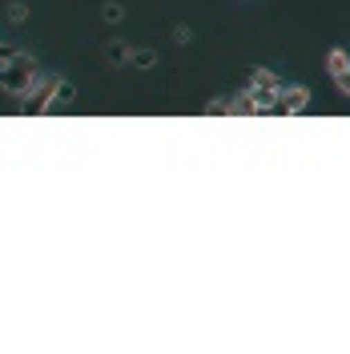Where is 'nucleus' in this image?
<instances>
[{
    "mask_svg": "<svg viewBox=\"0 0 350 354\" xmlns=\"http://www.w3.org/2000/svg\"><path fill=\"white\" fill-rule=\"evenodd\" d=\"M44 73L37 65V57H28V53H17L12 61H4L0 65V93H8V97H28V88L41 81Z\"/></svg>",
    "mask_w": 350,
    "mask_h": 354,
    "instance_id": "1",
    "label": "nucleus"
},
{
    "mask_svg": "<svg viewBox=\"0 0 350 354\" xmlns=\"http://www.w3.org/2000/svg\"><path fill=\"white\" fill-rule=\"evenodd\" d=\"M250 93L258 97L262 113H278V93H282V81H278L270 68H254V73H250Z\"/></svg>",
    "mask_w": 350,
    "mask_h": 354,
    "instance_id": "2",
    "label": "nucleus"
},
{
    "mask_svg": "<svg viewBox=\"0 0 350 354\" xmlns=\"http://www.w3.org/2000/svg\"><path fill=\"white\" fill-rule=\"evenodd\" d=\"M57 81H61V77H41L37 85L28 88V97H24L21 109L28 113V117H41V113H48V101H53V93H57Z\"/></svg>",
    "mask_w": 350,
    "mask_h": 354,
    "instance_id": "3",
    "label": "nucleus"
},
{
    "mask_svg": "<svg viewBox=\"0 0 350 354\" xmlns=\"http://www.w3.org/2000/svg\"><path fill=\"white\" fill-rule=\"evenodd\" d=\"M310 88L306 85H282V93H278V113H286V117H298V113L310 109Z\"/></svg>",
    "mask_w": 350,
    "mask_h": 354,
    "instance_id": "4",
    "label": "nucleus"
},
{
    "mask_svg": "<svg viewBox=\"0 0 350 354\" xmlns=\"http://www.w3.org/2000/svg\"><path fill=\"white\" fill-rule=\"evenodd\" d=\"M73 101H77V85L61 77V81H57V93H53V101H48V113H65Z\"/></svg>",
    "mask_w": 350,
    "mask_h": 354,
    "instance_id": "5",
    "label": "nucleus"
},
{
    "mask_svg": "<svg viewBox=\"0 0 350 354\" xmlns=\"http://www.w3.org/2000/svg\"><path fill=\"white\" fill-rule=\"evenodd\" d=\"M230 113H234V117H258L262 105H258V97L246 88V93H238V97H230Z\"/></svg>",
    "mask_w": 350,
    "mask_h": 354,
    "instance_id": "6",
    "label": "nucleus"
},
{
    "mask_svg": "<svg viewBox=\"0 0 350 354\" xmlns=\"http://www.w3.org/2000/svg\"><path fill=\"white\" fill-rule=\"evenodd\" d=\"M101 57H105V65L125 68V65H129V44H125V41H109L105 48H101Z\"/></svg>",
    "mask_w": 350,
    "mask_h": 354,
    "instance_id": "7",
    "label": "nucleus"
},
{
    "mask_svg": "<svg viewBox=\"0 0 350 354\" xmlns=\"http://www.w3.org/2000/svg\"><path fill=\"white\" fill-rule=\"evenodd\" d=\"M350 68V53L347 48H330L326 53V73L330 77H338V73H347Z\"/></svg>",
    "mask_w": 350,
    "mask_h": 354,
    "instance_id": "8",
    "label": "nucleus"
},
{
    "mask_svg": "<svg viewBox=\"0 0 350 354\" xmlns=\"http://www.w3.org/2000/svg\"><path fill=\"white\" fill-rule=\"evenodd\" d=\"M157 48H129V68H154Z\"/></svg>",
    "mask_w": 350,
    "mask_h": 354,
    "instance_id": "9",
    "label": "nucleus"
},
{
    "mask_svg": "<svg viewBox=\"0 0 350 354\" xmlns=\"http://www.w3.org/2000/svg\"><path fill=\"white\" fill-rule=\"evenodd\" d=\"M101 21L109 24V28H117V24L125 21V8H121V4H117V0H109V4H105V8H101Z\"/></svg>",
    "mask_w": 350,
    "mask_h": 354,
    "instance_id": "10",
    "label": "nucleus"
},
{
    "mask_svg": "<svg viewBox=\"0 0 350 354\" xmlns=\"http://www.w3.org/2000/svg\"><path fill=\"white\" fill-rule=\"evenodd\" d=\"M4 17H8V24H24L28 21V4L24 0H8V12Z\"/></svg>",
    "mask_w": 350,
    "mask_h": 354,
    "instance_id": "11",
    "label": "nucleus"
},
{
    "mask_svg": "<svg viewBox=\"0 0 350 354\" xmlns=\"http://www.w3.org/2000/svg\"><path fill=\"white\" fill-rule=\"evenodd\" d=\"M201 113H205V117H218V113H230V101H221V97H210V101L201 105Z\"/></svg>",
    "mask_w": 350,
    "mask_h": 354,
    "instance_id": "12",
    "label": "nucleus"
},
{
    "mask_svg": "<svg viewBox=\"0 0 350 354\" xmlns=\"http://www.w3.org/2000/svg\"><path fill=\"white\" fill-rule=\"evenodd\" d=\"M174 44H181V48H185V44H194V28L177 24V28H174Z\"/></svg>",
    "mask_w": 350,
    "mask_h": 354,
    "instance_id": "13",
    "label": "nucleus"
},
{
    "mask_svg": "<svg viewBox=\"0 0 350 354\" xmlns=\"http://www.w3.org/2000/svg\"><path fill=\"white\" fill-rule=\"evenodd\" d=\"M334 85H338V93H342V97L350 101V68H347V73H338V77H334Z\"/></svg>",
    "mask_w": 350,
    "mask_h": 354,
    "instance_id": "14",
    "label": "nucleus"
},
{
    "mask_svg": "<svg viewBox=\"0 0 350 354\" xmlns=\"http://www.w3.org/2000/svg\"><path fill=\"white\" fill-rule=\"evenodd\" d=\"M12 57H17V48H12V44H0V65H4V61H12Z\"/></svg>",
    "mask_w": 350,
    "mask_h": 354,
    "instance_id": "15",
    "label": "nucleus"
}]
</instances>
